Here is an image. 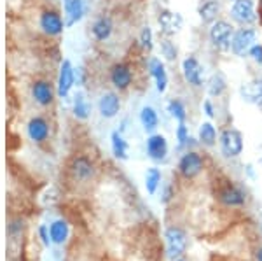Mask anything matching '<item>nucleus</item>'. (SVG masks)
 Here are the masks:
<instances>
[{
	"label": "nucleus",
	"mask_w": 262,
	"mask_h": 261,
	"mask_svg": "<svg viewBox=\"0 0 262 261\" xmlns=\"http://www.w3.org/2000/svg\"><path fill=\"white\" fill-rule=\"evenodd\" d=\"M182 72H184L185 81H187L189 84H192V86L200 88L203 84L205 69H203V65L198 62L196 56H192V54H189V56L182 62Z\"/></svg>",
	"instance_id": "10"
},
{
	"label": "nucleus",
	"mask_w": 262,
	"mask_h": 261,
	"mask_svg": "<svg viewBox=\"0 0 262 261\" xmlns=\"http://www.w3.org/2000/svg\"><path fill=\"white\" fill-rule=\"evenodd\" d=\"M149 72L152 77H154L158 91L159 93H164L168 88V74H166V69H164V63L159 60V58H150Z\"/></svg>",
	"instance_id": "19"
},
{
	"label": "nucleus",
	"mask_w": 262,
	"mask_h": 261,
	"mask_svg": "<svg viewBox=\"0 0 262 261\" xmlns=\"http://www.w3.org/2000/svg\"><path fill=\"white\" fill-rule=\"evenodd\" d=\"M158 23H159V27H161V32L164 33V35L171 37V35H175V33H179L182 30L184 19H182V16L179 14V12L163 9L158 16Z\"/></svg>",
	"instance_id": "14"
},
{
	"label": "nucleus",
	"mask_w": 262,
	"mask_h": 261,
	"mask_svg": "<svg viewBox=\"0 0 262 261\" xmlns=\"http://www.w3.org/2000/svg\"><path fill=\"white\" fill-rule=\"evenodd\" d=\"M131 81H133V72L126 63H116L111 69V83L116 90H128Z\"/></svg>",
	"instance_id": "17"
},
{
	"label": "nucleus",
	"mask_w": 262,
	"mask_h": 261,
	"mask_svg": "<svg viewBox=\"0 0 262 261\" xmlns=\"http://www.w3.org/2000/svg\"><path fill=\"white\" fill-rule=\"evenodd\" d=\"M231 16L236 23L243 25V27L255 23L257 14H255V4H253V0H234L232 2Z\"/></svg>",
	"instance_id": "7"
},
{
	"label": "nucleus",
	"mask_w": 262,
	"mask_h": 261,
	"mask_svg": "<svg viewBox=\"0 0 262 261\" xmlns=\"http://www.w3.org/2000/svg\"><path fill=\"white\" fill-rule=\"evenodd\" d=\"M232 35H234V28H232L231 23H227V21H224V19L215 21L212 25V28H210V42H212L217 49H221V51L231 49Z\"/></svg>",
	"instance_id": "2"
},
{
	"label": "nucleus",
	"mask_w": 262,
	"mask_h": 261,
	"mask_svg": "<svg viewBox=\"0 0 262 261\" xmlns=\"http://www.w3.org/2000/svg\"><path fill=\"white\" fill-rule=\"evenodd\" d=\"M161 54L168 62H175L179 51H177V46L173 44L170 39H163L161 41Z\"/></svg>",
	"instance_id": "31"
},
{
	"label": "nucleus",
	"mask_w": 262,
	"mask_h": 261,
	"mask_svg": "<svg viewBox=\"0 0 262 261\" xmlns=\"http://www.w3.org/2000/svg\"><path fill=\"white\" fill-rule=\"evenodd\" d=\"M260 7H262V0H260Z\"/></svg>",
	"instance_id": "40"
},
{
	"label": "nucleus",
	"mask_w": 262,
	"mask_h": 261,
	"mask_svg": "<svg viewBox=\"0 0 262 261\" xmlns=\"http://www.w3.org/2000/svg\"><path fill=\"white\" fill-rule=\"evenodd\" d=\"M175 135H177V140H179V147H184L185 144H189V140H191L189 130H187V126H185V123H179Z\"/></svg>",
	"instance_id": "32"
},
{
	"label": "nucleus",
	"mask_w": 262,
	"mask_h": 261,
	"mask_svg": "<svg viewBox=\"0 0 262 261\" xmlns=\"http://www.w3.org/2000/svg\"><path fill=\"white\" fill-rule=\"evenodd\" d=\"M70 172L74 175L75 180H81V183H86L95 177V165L91 163L90 158L86 156H77L72 159L70 163Z\"/></svg>",
	"instance_id": "16"
},
{
	"label": "nucleus",
	"mask_w": 262,
	"mask_h": 261,
	"mask_svg": "<svg viewBox=\"0 0 262 261\" xmlns=\"http://www.w3.org/2000/svg\"><path fill=\"white\" fill-rule=\"evenodd\" d=\"M65 27H67L65 19L60 16V12H56L53 9H46L39 14V28L46 35H49V37L61 35Z\"/></svg>",
	"instance_id": "3"
},
{
	"label": "nucleus",
	"mask_w": 262,
	"mask_h": 261,
	"mask_svg": "<svg viewBox=\"0 0 262 261\" xmlns=\"http://www.w3.org/2000/svg\"><path fill=\"white\" fill-rule=\"evenodd\" d=\"M49 235H51V242L56 244V246H63L70 235L69 223L65 219H54L49 225Z\"/></svg>",
	"instance_id": "21"
},
{
	"label": "nucleus",
	"mask_w": 262,
	"mask_h": 261,
	"mask_svg": "<svg viewBox=\"0 0 262 261\" xmlns=\"http://www.w3.org/2000/svg\"><path fill=\"white\" fill-rule=\"evenodd\" d=\"M260 165H262V158H260Z\"/></svg>",
	"instance_id": "41"
},
{
	"label": "nucleus",
	"mask_w": 262,
	"mask_h": 261,
	"mask_svg": "<svg viewBox=\"0 0 262 261\" xmlns=\"http://www.w3.org/2000/svg\"><path fill=\"white\" fill-rule=\"evenodd\" d=\"M203 109H205V114L208 116V117H213V116H215L212 100H205V104H203Z\"/></svg>",
	"instance_id": "37"
},
{
	"label": "nucleus",
	"mask_w": 262,
	"mask_h": 261,
	"mask_svg": "<svg viewBox=\"0 0 262 261\" xmlns=\"http://www.w3.org/2000/svg\"><path fill=\"white\" fill-rule=\"evenodd\" d=\"M200 142L206 147H213L215 142H217V130L210 121L200 126Z\"/></svg>",
	"instance_id": "27"
},
{
	"label": "nucleus",
	"mask_w": 262,
	"mask_h": 261,
	"mask_svg": "<svg viewBox=\"0 0 262 261\" xmlns=\"http://www.w3.org/2000/svg\"><path fill=\"white\" fill-rule=\"evenodd\" d=\"M245 193L236 186H227L219 193V200L222 202L226 207H242L245 204Z\"/></svg>",
	"instance_id": "20"
},
{
	"label": "nucleus",
	"mask_w": 262,
	"mask_h": 261,
	"mask_svg": "<svg viewBox=\"0 0 262 261\" xmlns=\"http://www.w3.org/2000/svg\"><path fill=\"white\" fill-rule=\"evenodd\" d=\"M255 259H257V261H262V247H259V249H257V252H255Z\"/></svg>",
	"instance_id": "38"
},
{
	"label": "nucleus",
	"mask_w": 262,
	"mask_h": 261,
	"mask_svg": "<svg viewBox=\"0 0 262 261\" xmlns=\"http://www.w3.org/2000/svg\"><path fill=\"white\" fill-rule=\"evenodd\" d=\"M51 128L44 116H32L27 123V135L35 144H42L49 138Z\"/></svg>",
	"instance_id": "9"
},
{
	"label": "nucleus",
	"mask_w": 262,
	"mask_h": 261,
	"mask_svg": "<svg viewBox=\"0 0 262 261\" xmlns=\"http://www.w3.org/2000/svg\"><path fill=\"white\" fill-rule=\"evenodd\" d=\"M75 84V69L70 60H63L60 65V74H58L56 93L60 98H67L70 95L72 88Z\"/></svg>",
	"instance_id": "8"
},
{
	"label": "nucleus",
	"mask_w": 262,
	"mask_h": 261,
	"mask_svg": "<svg viewBox=\"0 0 262 261\" xmlns=\"http://www.w3.org/2000/svg\"><path fill=\"white\" fill-rule=\"evenodd\" d=\"M164 238H166V251L170 259H179L187 249V235L179 226H170L164 231Z\"/></svg>",
	"instance_id": "1"
},
{
	"label": "nucleus",
	"mask_w": 262,
	"mask_h": 261,
	"mask_svg": "<svg viewBox=\"0 0 262 261\" xmlns=\"http://www.w3.org/2000/svg\"><path fill=\"white\" fill-rule=\"evenodd\" d=\"M91 114V105L88 102L86 95L82 91H77V95L74 96V116L81 121H86Z\"/></svg>",
	"instance_id": "26"
},
{
	"label": "nucleus",
	"mask_w": 262,
	"mask_h": 261,
	"mask_svg": "<svg viewBox=\"0 0 262 261\" xmlns=\"http://www.w3.org/2000/svg\"><path fill=\"white\" fill-rule=\"evenodd\" d=\"M39 237L46 247H49V244H53L51 242V235H49V226H46V225L39 226Z\"/></svg>",
	"instance_id": "35"
},
{
	"label": "nucleus",
	"mask_w": 262,
	"mask_h": 261,
	"mask_svg": "<svg viewBox=\"0 0 262 261\" xmlns=\"http://www.w3.org/2000/svg\"><path fill=\"white\" fill-rule=\"evenodd\" d=\"M112 30H114V23L108 16H100V18H96L91 25V33H93V37H95V41H98V42H105L111 39Z\"/></svg>",
	"instance_id": "18"
},
{
	"label": "nucleus",
	"mask_w": 262,
	"mask_h": 261,
	"mask_svg": "<svg viewBox=\"0 0 262 261\" xmlns=\"http://www.w3.org/2000/svg\"><path fill=\"white\" fill-rule=\"evenodd\" d=\"M86 14V0H63V19L67 27H74Z\"/></svg>",
	"instance_id": "12"
},
{
	"label": "nucleus",
	"mask_w": 262,
	"mask_h": 261,
	"mask_svg": "<svg viewBox=\"0 0 262 261\" xmlns=\"http://www.w3.org/2000/svg\"><path fill=\"white\" fill-rule=\"evenodd\" d=\"M147 154L150 159L154 162H164L168 156V140L166 137L161 133H152L147 137V144H145Z\"/></svg>",
	"instance_id": "13"
},
{
	"label": "nucleus",
	"mask_w": 262,
	"mask_h": 261,
	"mask_svg": "<svg viewBox=\"0 0 262 261\" xmlns=\"http://www.w3.org/2000/svg\"><path fill=\"white\" fill-rule=\"evenodd\" d=\"M255 39H257V32L253 28H239L232 35L231 51L236 56H245L247 53H250L252 46H255Z\"/></svg>",
	"instance_id": "5"
},
{
	"label": "nucleus",
	"mask_w": 262,
	"mask_h": 261,
	"mask_svg": "<svg viewBox=\"0 0 262 261\" xmlns=\"http://www.w3.org/2000/svg\"><path fill=\"white\" fill-rule=\"evenodd\" d=\"M179 170L185 179H192L203 170V158L196 151H187L179 162Z\"/></svg>",
	"instance_id": "11"
},
{
	"label": "nucleus",
	"mask_w": 262,
	"mask_h": 261,
	"mask_svg": "<svg viewBox=\"0 0 262 261\" xmlns=\"http://www.w3.org/2000/svg\"><path fill=\"white\" fill-rule=\"evenodd\" d=\"M175 261H185V259H180V258H179V259H175Z\"/></svg>",
	"instance_id": "39"
},
{
	"label": "nucleus",
	"mask_w": 262,
	"mask_h": 261,
	"mask_svg": "<svg viewBox=\"0 0 262 261\" xmlns=\"http://www.w3.org/2000/svg\"><path fill=\"white\" fill-rule=\"evenodd\" d=\"M198 12H200V18L203 23L213 25L217 21L219 12H221V4H219V0H206Z\"/></svg>",
	"instance_id": "23"
},
{
	"label": "nucleus",
	"mask_w": 262,
	"mask_h": 261,
	"mask_svg": "<svg viewBox=\"0 0 262 261\" xmlns=\"http://www.w3.org/2000/svg\"><path fill=\"white\" fill-rule=\"evenodd\" d=\"M161 170L156 167H150L149 170L145 172V189L149 195H154L158 191V188L161 186Z\"/></svg>",
	"instance_id": "28"
},
{
	"label": "nucleus",
	"mask_w": 262,
	"mask_h": 261,
	"mask_svg": "<svg viewBox=\"0 0 262 261\" xmlns=\"http://www.w3.org/2000/svg\"><path fill=\"white\" fill-rule=\"evenodd\" d=\"M250 56L253 58V62H255V63H259V65H262V46H260V44L252 46Z\"/></svg>",
	"instance_id": "36"
},
{
	"label": "nucleus",
	"mask_w": 262,
	"mask_h": 261,
	"mask_svg": "<svg viewBox=\"0 0 262 261\" xmlns=\"http://www.w3.org/2000/svg\"><path fill=\"white\" fill-rule=\"evenodd\" d=\"M111 146H112V153L117 159H128V142L122 137V132L116 130L111 133Z\"/></svg>",
	"instance_id": "24"
},
{
	"label": "nucleus",
	"mask_w": 262,
	"mask_h": 261,
	"mask_svg": "<svg viewBox=\"0 0 262 261\" xmlns=\"http://www.w3.org/2000/svg\"><path fill=\"white\" fill-rule=\"evenodd\" d=\"M227 88V83H226V77L217 72L210 77V83H208V95L210 96H221Z\"/></svg>",
	"instance_id": "29"
},
{
	"label": "nucleus",
	"mask_w": 262,
	"mask_h": 261,
	"mask_svg": "<svg viewBox=\"0 0 262 261\" xmlns=\"http://www.w3.org/2000/svg\"><path fill=\"white\" fill-rule=\"evenodd\" d=\"M140 46L147 51L152 49V30L150 27H143L142 32H140Z\"/></svg>",
	"instance_id": "33"
},
{
	"label": "nucleus",
	"mask_w": 262,
	"mask_h": 261,
	"mask_svg": "<svg viewBox=\"0 0 262 261\" xmlns=\"http://www.w3.org/2000/svg\"><path fill=\"white\" fill-rule=\"evenodd\" d=\"M239 93L247 102L262 105V79H257V81L247 83L239 88Z\"/></svg>",
	"instance_id": "22"
},
{
	"label": "nucleus",
	"mask_w": 262,
	"mask_h": 261,
	"mask_svg": "<svg viewBox=\"0 0 262 261\" xmlns=\"http://www.w3.org/2000/svg\"><path fill=\"white\" fill-rule=\"evenodd\" d=\"M21 231H23V221H21V219H12L9 223V226H7V233H9L11 237L21 233Z\"/></svg>",
	"instance_id": "34"
},
{
	"label": "nucleus",
	"mask_w": 262,
	"mask_h": 261,
	"mask_svg": "<svg viewBox=\"0 0 262 261\" xmlns=\"http://www.w3.org/2000/svg\"><path fill=\"white\" fill-rule=\"evenodd\" d=\"M232 2H234V0H232Z\"/></svg>",
	"instance_id": "42"
},
{
	"label": "nucleus",
	"mask_w": 262,
	"mask_h": 261,
	"mask_svg": "<svg viewBox=\"0 0 262 261\" xmlns=\"http://www.w3.org/2000/svg\"><path fill=\"white\" fill-rule=\"evenodd\" d=\"M168 112L175 117L179 123H185V119H187V111H185V105L182 104V100L179 98H173L168 102Z\"/></svg>",
	"instance_id": "30"
},
{
	"label": "nucleus",
	"mask_w": 262,
	"mask_h": 261,
	"mask_svg": "<svg viewBox=\"0 0 262 261\" xmlns=\"http://www.w3.org/2000/svg\"><path fill=\"white\" fill-rule=\"evenodd\" d=\"M140 123H142L145 132H154V130L158 128L159 116H158V112H156L154 107H150V105H143L142 111H140Z\"/></svg>",
	"instance_id": "25"
},
{
	"label": "nucleus",
	"mask_w": 262,
	"mask_h": 261,
	"mask_svg": "<svg viewBox=\"0 0 262 261\" xmlns=\"http://www.w3.org/2000/svg\"><path fill=\"white\" fill-rule=\"evenodd\" d=\"M121 111V98L114 91H105L98 100V112L105 119H112Z\"/></svg>",
	"instance_id": "15"
},
{
	"label": "nucleus",
	"mask_w": 262,
	"mask_h": 261,
	"mask_svg": "<svg viewBox=\"0 0 262 261\" xmlns=\"http://www.w3.org/2000/svg\"><path fill=\"white\" fill-rule=\"evenodd\" d=\"M221 149L224 156L236 158L243 153V135L234 128H227L221 133Z\"/></svg>",
	"instance_id": "4"
},
{
	"label": "nucleus",
	"mask_w": 262,
	"mask_h": 261,
	"mask_svg": "<svg viewBox=\"0 0 262 261\" xmlns=\"http://www.w3.org/2000/svg\"><path fill=\"white\" fill-rule=\"evenodd\" d=\"M54 86L46 79H35L30 84V95L33 98V102L40 107H49L54 102Z\"/></svg>",
	"instance_id": "6"
}]
</instances>
